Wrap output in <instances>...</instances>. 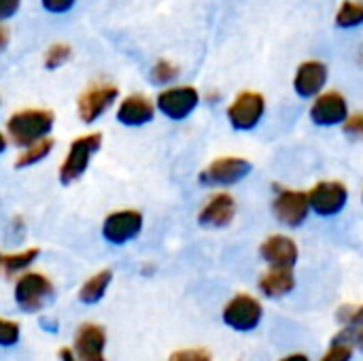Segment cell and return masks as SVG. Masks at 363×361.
Returning <instances> with one entry per match:
<instances>
[{
  "instance_id": "f1b7e54d",
  "label": "cell",
  "mask_w": 363,
  "mask_h": 361,
  "mask_svg": "<svg viewBox=\"0 0 363 361\" xmlns=\"http://www.w3.org/2000/svg\"><path fill=\"white\" fill-rule=\"evenodd\" d=\"M345 132L349 134V136H355V138H359L363 134V115L362 113H355V115H349L347 119H345Z\"/></svg>"
},
{
  "instance_id": "4dcf8cb0",
  "label": "cell",
  "mask_w": 363,
  "mask_h": 361,
  "mask_svg": "<svg viewBox=\"0 0 363 361\" xmlns=\"http://www.w3.org/2000/svg\"><path fill=\"white\" fill-rule=\"evenodd\" d=\"M19 2L21 0H0V21L15 15V11L19 9Z\"/></svg>"
},
{
  "instance_id": "8992f818",
  "label": "cell",
  "mask_w": 363,
  "mask_h": 361,
  "mask_svg": "<svg viewBox=\"0 0 363 361\" xmlns=\"http://www.w3.org/2000/svg\"><path fill=\"white\" fill-rule=\"evenodd\" d=\"M306 198L311 211H315L321 217H334L347 206L349 189L340 181H319L311 187Z\"/></svg>"
},
{
  "instance_id": "6da1fadb",
  "label": "cell",
  "mask_w": 363,
  "mask_h": 361,
  "mask_svg": "<svg viewBox=\"0 0 363 361\" xmlns=\"http://www.w3.org/2000/svg\"><path fill=\"white\" fill-rule=\"evenodd\" d=\"M55 115L49 109H23L9 117L6 134L17 147H30L49 136Z\"/></svg>"
},
{
  "instance_id": "1f68e13d",
  "label": "cell",
  "mask_w": 363,
  "mask_h": 361,
  "mask_svg": "<svg viewBox=\"0 0 363 361\" xmlns=\"http://www.w3.org/2000/svg\"><path fill=\"white\" fill-rule=\"evenodd\" d=\"M9 45V30L4 26H0V51Z\"/></svg>"
},
{
  "instance_id": "277c9868",
  "label": "cell",
  "mask_w": 363,
  "mask_h": 361,
  "mask_svg": "<svg viewBox=\"0 0 363 361\" xmlns=\"http://www.w3.org/2000/svg\"><path fill=\"white\" fill-rule=\"evenodd\" d=\"M251 162L245 157H234L225 155L215 162H211L202 172H200V183L206 187H230L238 181H242L251 172Z\"/></svg>"
},
{
  "instance_id": "ac0fdd59",
  "label": "cell",
  "mask_w": 363,
  "mask_h": 361,
  "mask_svg": "<svg viewBox=\"0 0 363 361\" xmlns=\"http://www.w3.org/2000/svg\"><path fill=\"white\" fill-rule=\"evenodd\" d=\"M257 285L266 298L277 300V298H283L294 291L296 277H294L291 268H270L268 272H264V277L259 279Z\"/></svg>"
},
{
  "instance_id": "5bb4252c",
  "label": "cell",
  "mask_w": 363,
  "mask_h": 361,
  "mask_svg": "<svg viewBox=\"0 0 363 361\" xmlns=\"http://www.w3.org/2000/svg\"><path fill=\"white\" fill-rule=\"evenodd\" d=\"M236 217V200L228 191L215 194L198 213V223L202 228H225Z\"/></svg>"
},
{
  "instance_id": "7c38bea8",
  "label": "cell",
  "mask_w": 363,
  "mask_h": 361,
  "mask_svg": "<svg viewBox=\"0 0 363 361\" xmlns=\"http://www.w3.org/2000/svg\"><path fill=\"white\" fill-rule=\"evenodd\" d=\"M106 332L98 323H83L74 334L72 355L77 361H106Z\"/></svg>"
},
{
  "instance_id": "8fae6325",
  "label": "cell",
  "mask_w": 363,
  "mask_h": 361,
  "mask_svg": "<svg viewBox=\"0 0 363 361\" xmlns=\"http://www.w3.org/2000/svg\"><path fill=\"white\" fill-rule=\"evenodd\" d=\"M143 230V215L134 209L115 211L102 223V236L111 245H125L134 240Z\"/></svg>"
},
{
  "instance_id": "e0dca14e",
  "label": "cell",
  "mask_w": 363,
  "mask_h": 361,
  "mask_svg": "<svg viewBox=\"0 0 363 361\" xmlns=\"http://www.w3.org/2000/svg\"><path fill=\"white\" fill-rule=\"evenodd\" d=\"M153 117H155V104L143 94L128 96L117 109V121L123 123V126H130V128L145 126Z\"/></svg>"
},
{
  "instance_id": "f546056e",
  "label": "cell",
  "mask_w": 363,
  "mask_h": 361,
  "mask_svg": "<svg viewBox=\"0 0 363 361\" xmlns=\"http://www.w3.org/2000/svg\"><path fill=\"white\" fill-rule=\"evenodd\" d=\"M40 2L49 13H66L74 4V0H40Z\"/></svg>"
},
{
  "instance_id": "e575fe53",
  "label": "cell",
  "mask_w": 363,
  "mask_h": 361,
  "mask_svg": "<svg viewBox=\"0 0 363 361\" xmlns=\"http://www.w3.org/2000/svg\"><path fill=\"white\" fill-rule=\"evenodd\" d=\"M4 149H6V138H4V134L0 132V153H2Z\"/></svg>"
},
{
  "instance_id": "30bf717a",
  "label": "cell",
  "mask_w": 363,
  "mask_h": 361,
  "mask_svg": "<svg viewBox=\"0 0 363 361\" xmlns=\"http://www.w3.org/2000/svg\"><path fill=\"white\" fill-rule=\"evenodd\" d=\"M117 96H119V89L113 83H94V85H89L79 96V102H77L81 121L91 123L98 117H102L104 111L117 100Z\"/></svg>"
},
{
  "instance_id": "44dd1931",
  "label": "cell",
  "mask_w": 363,
  "mask_h": 361,
  "mask_svg": "<svg viewBox=\"0 0 363 361\" xmlns=\"http://www.w3.org/2000/svg\"><path fill=\"white\" fill-rule=\"evenodd\" d=\"M51 149H53V138H49V136L38 140V143H34V145H30V147H26L15 157V168H28V166L38 164L40 160H45L51 153Z\"/></svg>"
},
{
  "instance_id": "5b68a950",
  "label": "cell",
  "mask_w": 363,
  "mask_h": 361,
  "mask_svg": "<svg viewBox=\"0 0 363 361\" xmlns=\"http://www.w3.org/2000/svg\"><path fill=\"white\" fill-rule=\"evenodd\" d=\"M221 317L228 328H232L236 332H251L259 326V321L264 317V309L257 298H253L249 294H238L223 306Z\"/></svg>"
},
{
  "instance_id": "3957f363",
  "label": "cell",
  "mask_w": 363,
  "mask_h": 361,
  "mask_svg": "<svg viewBox=\"0 0 363 361\" xmlns=\"http://www.w3.org/2000/svg\"><path fill=\"white\" fill-rule=\"evenodd\" d=\"M53 298V283L43 272H23L15 283V304L23 313L43 311Z\"/></svg>"
},
{
  "instance_id": "4fadbf2b",
  "label": "cell",
  "mask_w": 363,
  "mask_h": 361,
  "mask_svg": "<svg viewBox=\"0 0 363 361\" xmlns=\"http://www.w3.org/2000/svg\"><path fill=\"white\" fill-rule=\"evenodd\" d=\"M347 117H349V104L340 91L319 94L311 106V119L317 126H338L345 123Z\"/></svg>"
},
{
  "instance_id": "836d02e7",
  "label": "cell",
  "mask_w": 363,
  "mask_h": 361,
  "mask_svg": "<svg viewBox=\"0 0 363 361\" xmlns=\"http://www.w3.org/2000/svg\"><path fill=\"white\" fill-rule=\"evenodd\" d=\"M281 361H311L304 353H291V355H287V357H283Z\"/></svg>"
},
{
  "instance_id": "52a82bcc",
  "label": "cell",
  "mask_w": 363,
  "mask_h": 361,
  "mask_svg": "<svg viewBox=\"0 0 363 361\" xmlns=\"http://www.w3.org/2000/svg\"><path fill=\"white\" fill-rule=\"evenodd\" d=\"M272 213H274V217L283 226H287V228H300L306 221L308 213H311L306 191L277 187V196L272 200Z\"/></svg>"
},
{
  "instance_id": "cb8c5ba5",
  "label": "cell",
  "mask_w": 363,
  "mask_h": 361,
  "mask_svg": "<svg viewBox=\"0 0 363 361\" xmlns=\"http://www.w3.org/2000/svg\"><path fill=\"white\" fill-rule=\"evenodd\" d=\"M19 323L0 317V347H13L19 343Z\"/></svg>"
},
{
  "instance_id": "7a4b0ae2",
  "label": "cell",
  "mask_w": 363,
  "mask_h": 361,
  "mask_svg": "<svg viewBox=\"0 0 363 361\" xmlns=\"http://www.w3.org/2000/svg\"><path fill=\"white\" fill-rule=\"evenodd\" d=\"M100 145H102L100 132H91V134H83V136L74 138L68 147V153H66L62 166H60V181L64 185L79 181L85 174V170H87L94 153L100 149Z\"/></svg>"
},
{
  "instance_id": "4316f807",
  "label": "cell",
  "mask_w": 363,
  "mask_h": 361,
  "mask_svg": "<svg viewBox=\"0 0 363 361\" xmlns=\"http://www.w3.org/2000/svg\"><path fill=\"white\" fill-rule=\"evenodd\" d=\"M353 353L355 349L349 347V345H330V349L321 355L319 361H351L353 360Z\"/></svg>"
},
{
  "instance_id": "d6a6232c",
  "label": "cell",
  "mask_w": 363,
  "mask_h": 361,
  "mask_svg": "<svg viewBox=\"0 0 363 361\" xmlns=\"http://www.w3.org/2000/svg\"><path fill=\"white\" fill-rule=\"evenodd\" d=\"M60 361H77V360H74L72 351L64 347V349H60Z\"/></svg>"
},
{
  "instance_id": "83f0119b",
  "label": "cell",
  "mask_w": 363,
  "mask_h": 361,
  "mask_svg": "<svg viewBox=\"0 0 363 361\" xmlns=\"http://www.w3.org/2000/svg\"><path fill=\"white\" fill-rule=\"evenodd\" d=\"M338 321L342 326H362L363 323V311L362 306H342L338 311Z\"/></svg>"
},
{
  "instance_id": "9a60e30c",
  "label": "cell",
  "mask_w": 363,
  "mask_h": 361,
  "mask_svg": "<svg viewBox=\"0 0 363 361\" xmlns=\"http://www.w3.org/2000/svg\"><path fill=\"white\" fill-rule=\"evenodd\" d=\"M259 255L266 264H270V268H291L298 262L300 251L294 238L285 234H272L262 243Z\"/></svg>"
},
{
  "instance_id": "d6986e66",
  "label": "cell",
  "mask_w": 363,
  "mask_h": 361,
  "mask_svg": "<svg viewBox=\"0 0 363 361\" xmlns=\"http://www.w3.org/2000/svg\"><path fill=\"white\" fill-rule=\"evenodd\" d=\"M113 281V272L111 270H98L96 274H91L79 289V302L83 304H96L104 298L106 289L111 287Z\"/></svg>"
},
{
  "instance_id": "d4e9b609",
  "label": "cell",
  "mask_w": 363,
  "mask_h": 361,
  "mask_svg": "<svg viewBox=\"0 0 363 361\" xmlns=\"http://www.w3.org/2000/svg\"><path fill=\"white\" fill-rule=\"evenodd\" d=\"M68 57H70V47L64 45V43H55V45L49 47V51H47V55H45V66H47V68H57V66H62Z\"/></svg>"
},
{
  "instance_id": "2e32d148",
  "label": "cell",
  "mask_w": 363,
  "mask_h": 361,
  "mask_svg": "<svg viewBox=\"0 0 363 361\" xmlns=\"http://www.w3.org/2000/svg\"><path fill=\"white\" fill-rule=\"evenodd\" d=\"M325 81H328V66L319 60H308L300 64L294 79V89L302 98H313L321 94Z\"/></svg>"
},
{
  "instance_id": "484cf974",
  "label": "cell",
  "mask_w": 363,
  "mask_h": 361,
  "mask_svg": "<svg viewBox=\"0 0 363 361\" xmlns=\"http://www.w3.org/2000/svg\"><path fill=\"white\" fill-rule=\"evenodd\" d=\"M168 361H213V355L206 351V349H181V351H174Z\"/></svg>"
},
{
  "instance_id": "603a6c76",
  "label": "cell",
  "mask_w": 363,
  "mask_h": 361,
  "mask_svg": "<svg viewBox=\"0 0 363 361\" xmlns=\"http://www.w3.org/2000/svg\"><path fill=\"white\" fill-rule=\"evenodd\" d=\"M177 77H179V68H177L172 62H168V60H157L155 66L151 68V79H153V83L164 85V83L174 81Z\"/></svg>"
},
{
  "instance_id": "7402d4cb",
  "label": "cell",
  "mask_w": 363,
  "mask_h": 361,
  "mask_svg": "<svg viewBox=\"0 0 363 361\" xmlns=\"http://www.w3.org/2000/svg\"><path fill=\"white\" fill-rule=\"evenodd\" d=\"M363 21V4L355 0H345L336 13V23L340 28H357Z\"/></svg>"
},
{
  "instance_id": "9c48e42d",
  "label": "cell",
  "mask_w": 363,
  "mask_h": 361,
  "mask_svg": "<svg viewBox=\"0 0 363 361\" xmlns=\"http://www.w3.org/2000/svg\"><path fill=\"white\" fill-rule=\"evenodd\" d=\"M200 102V94L191 85H179V87H168L160 91L155 106L160 109L162 115H166L172 121H181L194 113V109Z\"/></svg>"
},
{
  "instance_id": "ba28073f",
  "label": "cell",
  "mask_w": 363,
  "mask_h": 361,
  "mask_svg": "<svg viewBox=\"0 0 363 361\" xmlns=\"http://www.w3.org/2000/svg\"><path fill=\"white\" fill-rule=\"evenodd\" d=\"M266 113V98L259 91H240L228 106V119L234 130H253Z\"/></svg>"
},
{
  "instance_id": "ffe728a7",
  "label": "cell",
  "mask_w": 363,
  "mask_h": 361,
  "mask_svg": "<svg viewBox=\"0 0 363 361\" xmlns=\"http://www.w3.org/2000/svg\"><path fill=\"white\" fill-rule=\"evenodd\" d=\"M38 255H40V249H38V247H30V249L19 251V253L0 255V272H2L4 277L19 274V272H23Z\"/></svg>"
}]
</instances>
